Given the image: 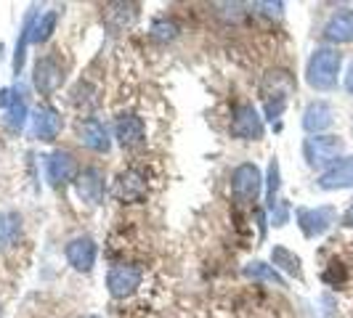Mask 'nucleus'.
I'll list each match as a JSON object with an SVG mask.
<instances>
[{"instance_id":"obj_17","label":"nucleus","mask_w":353,"mask_h":318,"mask_svg":"<svg viewBox=\"0 0 353 318\" xmlns=\"http://www.w3.org/2000/svg\"><path fill=\"white\" fill-rule=\"evenodd\" d=\"M32 133L40 141H53L61 133V114L53 106H40L32 114Z\"/></svg>"},{"instance_id":"obj_6","label":"nucleus","mask_w":353,"mask_h":318,"mask_svg":"<svg viewBox=\"0 0 353 318\" xmlns=\"http://www.w3.org/2000/svg\"><path fill=\"white\" fill-rule=\"evenodd\" d=\"M295 215H298V226L305 239H316L321 233H327L337 218L335 207H301Z\"/></svg>"},{"instance_id":"obj_19","label":"nucleus","mask_w":353,"mask_h":318,"mask_svg":"<svg viewBox=\"0 0 353 318\" xmlns=\"http://www.w3.org/2000/svg\"><path fill=\"white\" fill-rule=\"evenodd\" d=\"M292 88H295V83H292L290 72L271 70L265 74V80H263L265 101H287V96L292 93Z\"/></svg>"},{"instance_id":"obj_28","label":"nucleus","mask_w":353,"mask_h":318,"mask_svg":"<svg viewBox=\"0 0 353 318\" xmlns=\"http://www.w3.org/2000/svg\"><path fill=\"white\" fill-rule=\"evenodd\" d=\"M287 218H290V207H287L284 202H279V204L271 210V223H274L276 229H282L284 223H287Z\"/></svg>"},{"instance_id":"obj_5","label":"nucleus","mask_w":353,"mask_h":318,"mask_svg":"<svg viewBox=\"0 0 353 318\" xmlns=\"http://www.w3.org/2000/svg\"><path fill=\"white\" fill-rule=\"evenodd\" d=\"M141 282H143V273L139 265H114L106 273V289L117 300H125V297L136 295Z\"/></svg>"},{"instance_id":"obj_13","label":"nucleus","mask_w":353,"mask_h":318,"mask_svg":"<svg viewBox=\"0 0 353 318\" xmlns=\"http://www.w3.org/2000/svg\"><path fill=\"white\" fill-rule=\"evenodd\" d=\"M319 189L324 191H340V189H353V157H343L335 162L330 170L319 176Z\"/></svg>"},{"instance_id":"obj_8","label":"nucleus","mask_w":353,"mask_h":318,"mask_svg":"<svg viewBox=\"0 0 353 318\" xmlns=\"http://www.w3.org/2000/svg\"><path fill=\"white\" fill-rule=\"evenodd\" d=\"M80 176V162L74 159L72 151L67 149H59L48 157V180L53 186H67V183H74Z\"/></svg>"},{"instance_id":"obj_26","label":"nucleus","mask_w":353,"mask_h":318,"mask_svg":"<svg viewBox=\"0 0 353 318\" xmlns=\"http://www.w3.org/2000/svg\"><path fill=\"white\" fill-rule=\"evenodd\" d=\"M152 37L159 40V43H170V40L178 37V27L173 21H168V19H157V21L152 24Z\"/></svg>"},{"instance_id":"obj_1","label":"nucleus","mask_w":353,"mask_h":318,"mask_svg":"<svg viewBox=\"0 0 353 318\" xmlns=\"http://www.w3.org/2000/svg\"><path fill=\"white\" fill-rule=\"evenodd\" d=\"M343 56L332 45H321L311 53L308 67H305V83L314 90H332L337 88V74H340Z\"/></svg>"},{"instance_id":"obj_16","label":"nucleus","mask_w":353,"mask_h":318,"mask_svg":"<svg viewBox=\"0 0 353 318\" xmlns=\"http://www.w3.org/2000/svg\"><path fill=\"white\" fill-rule=\"evenodd\" d=\"M321 35L327 43H335V45H343V43H353V11L343 8L330 17V21L324 24Z\"/></svg>"},{"instance_id":"obj_24","label":"nucleus","mask_w":353,"mask_h":318,"mask_svg":"<svg viewBox=\"0 0 353 318\" xmlns=\"http://www.w3.org/2000/svg\"><path fill=\"white\" fill-rule=\"evenodd\" d=\"M268 189H265V204H268V210H274L282 199H279V162L276 157L268 162Z\"/></svg>"},{"instance_id":"obj_29","label":"nucleus","mask_w":353,"mask_h":318,"mask_svg":"<svg viewBox=\"0 0 353 318\" xmlns=\"http://www.w3.org/2000/svg\"><path fill=\"white\" fill-rule=\"evenodd\" d=\"M17 98H19V93L14 88H0V109H11V106L17 104Z\"/></svg>"},{"instance_id":"obj_15","label":"nucleus","mask_w":353,"mask_h":318,"mask_svg":"<svg viewBox=\"0 0 353 318\" xmlns=\"http://www.w3.org/2000/svg\"><path fill=\"white\" fill-rule=\"evenodd\" d=\"M335 123V112L327 101H311L303 112V130L311 136H321Z\"/></svg>"},{"instance_id":"obj_18","label":"nucleus","mask_w":353,"mask_h":318,"mask_svg":"<svg viewBox=\"0 0 353 318\" xmlns=\"http://www.w3.org/2000/svg\"><path fill=\"white\" fill-rule=\"evenodd\" d=\"M21 233H24V223H21V215L17 210H6L0 212V249H14L21 242Z\"/></svg>"},{"instance_id":"obj_11","label":"nucleus","mask_w":353,"mask_h":318,"mask_svg":"<svg viewBox=\"0 0 353 318\" xmlns=\"http://www.w3.org/2000/svg\"><path fill=\"white\" fill-rule=\"evenodd\" d=\"M77 138H80V143H83L85 149L99 151V154L109 151V146H112L109 130H106V125L101 123L99 117H85L83 123L77 125Z\"/></svg>"},{"instance_id":"obj_27","label":"nucleus","mask_w":353,"mask_h":318,"mask_svg":"<svg viewBox=\"0 0 353 318\" xmlns=\"http://www.w3.org/2000/svg\"><path fill=\"white\" fill-rule=\"evenodd\" d=\"M324 282L337 286V284L345 282V265L343 263H330V268L324 271Z\"/></svg>"},{"instance_id":"obj_34","label":"nucleus","mask_w":353,"mask_h":318,"mask_svg":"<svg viewBox=\"0 0 353 318\" xmlns=\"http://www.w3.org/2000/svg\"><path fill=\"white\" fill-rule=\"evenodd\" d=\"M0 316H3V310H0Z\"/></svg>"},{"instance_id":"obj_4","label":"nucleus","mask_w":353,"mask_h":318,"mask_svg":"<svg viewBox=\"0 0 353 318\" xmlns=\"http://www.w3.org/2000/svg\"><path fill=\"white\" fill-rule=\"evenodd\" d=\"M231 136L239 138V141H261L265 133L263 117L258 114V109L252 104H242L234 109L229 125Z\"/></svg>"},{"instance_id":"obj_33","label":"nucleus","mask_w":353,"mask_h":318,"mask_svg":"<svg viewBox=\"0 0 353 318\" xmlns=\"http://www.w3.org/2000/svg\"><path fill=\"white\" fill-rule=\"evenodd\" d=\"M88 318H99V316H88Z\"/></svg>"},{"instance_id":"obj_7","label":"nucleus","mask_w":353,"mask_h":318,"mask_svg":"<svg viewBox=\"0 0 353 318\" xmlns=\"http://www.w3.org/2000/svg\"><path fill=\"white\" fill-rule=\"evenodd\" d=\"M32 83L43 96H51L53 90L61 88L64 83V67L59 64L56 56H40L35 61V72H32Z\"/></svg>"},{"instance_id":"obj_2","label":"nucleus","mask_w":353,"mask_h":318,"mask_svg":"<svg viewBox=\"0 0 353 318\" xmlns=\"http://www.w3.org/2000/svg\"><path fill=\"white\" fill-rule=\"evenodd\" d=\"M343 154V141L337 136H311L303 141V157L308 162V167H324L330 170L335 162H340Z\"/></svg>"},{"instance_id":"obj_30","label":"nucleus","mask_w":353,"mask_h":318,"mask_svg":"<svg viewBox=\"0 0 353 318\" xmlns=\"http://www.w3.org/2000/svg\"><path fill=\"white\" fill-rule=\"evenodd\" d=\"M255 8H263L268 17H282V3H258Z\"/></svg>"},{"instance_id":"obj_25","label":"nucleus","mask_w":353,"mask_h":318,"mask_svg":"<svg viewBox=\"0 0 353 318\" xmlns=\"http://www.w3.org/2000/svg\"><path fill=\"white\" fill-rule=\"evenodd\" d=\"M24 123H27V104H24V98L19 96L17 104L6 112V125H8L11 130H21Z\"/></svg>"},{"instance_id":"obj_10","label":"nucleus","mask_w":353,"mask_h":318,"mask_svg":"<svg viewBox=\"0 0 353 318\" xmlns=\"http://www.w3.org/2000/svg\"><path fill=\"white\" fill-rule=\"evenodd\" d=\"M64 255H67V263H70L74 271L88 273L90 268L96 265L99 249H96V242H93L90 236H74L70 244H67V249H64Z\"/></svg>"},{"instance_id":"obj_23","label":"nucleus","mask_w":353,"mask_h":318,"mask_svg":"<svg viewBox=\"0 0 353 318\" xmlns=\"http://www.w3.org/2000/svg\"><path fill=\"white\" fill-rule=\"evenodd\" d=\"M56 21H59V11H46L43 17H37L35 30H32V43L40 45V43H48L56 30Z\"/></svg>"},{"instance_id":"obj_14","label":"nucleus","mask_w":353,"mask_h":318,"mask_svg":"<svg viewBox=\"0 0 353 318\" xmlns=\"http://www.w3.org/2000/svg\"><path fill=\"white\" fill-rule=\"evenodd\" d=\"M114 138L125 149H133L146 138V125L139 114H120L114 120Z\"/></svg>"},{"instance_id":"obj_21","label":"nucleus","mask_w":353,"mask_h":318,"mask_svg":"<svg viewBox=\"0 0 353 318\" xmlns=\"http://www.w3.org/2000/svg\"><path fill=\"white\" fill-rule=\"evenodd\" d=\"M37 8H32L27 19H24V27H21V32H19V40H17V53H14V72H21L24 67V51H27V45L32 43V30H35V21H37Z\"/></svg>"},{"instance_id":"obj_9","label":"nucleus","mask_w":353,"mask_h":318,"mask_svg":"<svg viewBox=\"0 0 353 318\" xmlns=\"http://www.w3.org/2000/svg\"><path fill=\"white\" fill-rule=\"evenodd\" d=\"M74 189H77V196L85 202V204H101L104 202V173L99 167H83L80 176L74 180Z\"/></svg>"},{"instance_id":"obj_22","label":"nucleus","mask_w":353,"mask_h":318,"mask_svg":"<svg viewBox=\"0 0 353 318\" xmlns=\"http://www.w3.org/2000/svg\"><path fill=\"white\" fill-rule=\"evenodd\" d=\"M245 276L252 279V282H265L274 284V286H287V282L282 279V273L268 263H261V260H252V263L245 265Z\"/></svg>"},{"instance_id":"obj_31","label":"nucleus","mask_w":353,"mask_h":318,"mask_svg":"<svg viewBox=\"0 0 353 318\" xmlns=\"http://www.w3.org/2000/svg\"><path fill=\"white\" fill-rule=\"evenodd\" d=\"M343 223H345L348 229H353V204L348 207V210H345V215H343Z\"/></svg>"},{"instance_id":"obj_20","label":"nucleus","mask_w":353,"mask_h":318,"mask_svg":"<svg viewBox=\"0 0 353 318\" xmlns=\"http://www.w3.org/2000/svg\"><path fill=\"white\" fill-rule=\"evenodd\" d=\"M271 265H274L276 271L290 273L292 279H303L301 257H298L295 252H290L287 247H274V249H271Z\"/></svg>"},{"instance_id":"obj_12","label":"nucleus","mask_w":353,"mask_h":318,"mask_svg":"<svg viewBox=\"0 0 353 318\" xmlns=\"http://www.w3.org/2000/svg\"><path fill=\"white\" fill-rule=\"evenodd\" d=\"M114 196L123 204H139L146 196V178L139 170H125L114 180Z\"/></svg>"},{"instance_id":"obj_3","label":"nucleus","mask_w":353,"mask_h":318,"mask_svg":"<svg viewBox=\"0 0 353 318\" xmlns=\"http://www.w3.org/2000/svg\"><path fill=\"white\" fill-rule=\"evenodd\" d=\"M263 189V176L255 162H242L231 173V194L236 202H255Z\"/></svg>"},{"instance_id":"obj_32","label":"nucleus","mask_w":353,"mask_h":318,"mask_svg":"<svg viewBox=\"0 0 353 318\" xmlns=\"http://www.w3.org/2000/svg\"><path fill=\"white\" fill-rule=\"evenodd\" d=\"M345 88H348L353 93V64L348 67V74H345Z\"/></svg>"}]
</instances>
